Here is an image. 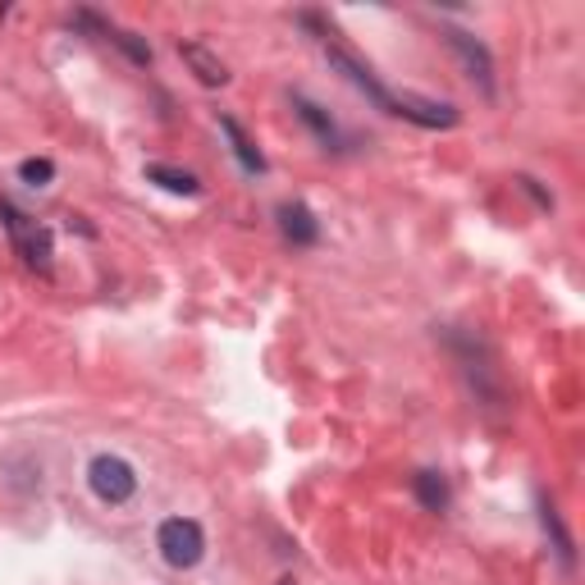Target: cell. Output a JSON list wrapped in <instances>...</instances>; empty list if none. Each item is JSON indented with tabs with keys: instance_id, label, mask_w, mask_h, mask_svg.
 <instances>
[{
	"instance_id": "cell-1",
	"label": "cell",
	"mask_w": 585,
	"mask_h": 585,
	"mask_svg": "<svg viewBox=\"0 0 585 585\" xmlns=\"http://www.w3.org/2000/svg\"><path fill=\"white\" fill-rule=\"evenodd\" d=\"M325 55L334 65H339L361 92H367L380 110H389V115H403V120H412V124H426V128H453L458 124V110L453 105H435V101H416V97H389L380 82H375V74H371V65H361L352 50H344L339 42H329V33H325Z\"/></svg>"
},
{
	"instance_id": "cell-2",
	"label": "cell",
	"mask_w": 585,
	"mask_h": 585,
	"mask_svg": "<svg viewBox=\"0 0 585 585\" xmlns=\"http://www.w3.org/2000/svg\"><path fill=\"white\" fill-rule=\"evenodd\" d=\"M156 544H160L170 567H198L202 553H206V531L192 517H170V521H160Z\"/></svg>"
},
{
	"instance_id": "cell-3",
	"label": "cell",
	"mask_w": 585,
	"mask_h": 585,
	"mask_svg": "<svg viewBox=\"0 0 585 585\" xmlns=\"http://www.w3.org/2000/svg\"><path fill=\"white\" fill-rule=\"evenodd\" d=\"M88 485H92V494L101 498V504H128L133 490H137V476H133V466L124 458L101 453L88 466Z\"/></svg>"
},
{
	"instance_id": "cell-4",
	"label": "cell",
	"mask_w": 585,
	"mask_h": 585,
	"mask_svg": "<svg viewBox=\"0 0 585 585\" xmlns=\"http://www.w3.org/2000/svg\"><path fill=\"white\" fill-rule=\"evenodd\" d=\"M0 211H5V225L14 234V247L23 252V261L33 266V270H42V274H50V229H42L37 220H27L10 202H0Z\"/></svg>"
},
{
	"instance_id": "cell-5",
	"label": "cell",
	"mask_w": 585,
	"mask_h": 585,
	"mask_svg": "<svg viewBox=\"0 0 585 585\" xmlns=\"http://www.w3.org/2000/svg\"><path fill=\"white\" fill-rule=\"evenodd\" d=\"M449 46H453V50L462 55V69H466V74H471V78H476V82H481V88L490 92V88H494V78H490V74H494V65H490V50H485V46H481L476 37H466V33H458V27H449Z\"/></svg>"
},
{
	"instance_id": "cell-6",
	"label": "cell",
	"mask_w": 585,
	"mask_h": 585,
	"mask_svg": "<svg viewBox=\"0 0 585 585\" xmlns=\"http://www.w3.org/2000/svg\"><path fill=\"white\" fill-rule=\"evenodd\" d=\"M280 229L297 243V247H312L316 238H320V229H316V215L312 211H306V206H280Z\"/></svg>"
},
{
	"instance_id": "cell-7",
	"label": "cell",
	"mask_w": 585,
	"mask_h": 585,
	"mask_svg": "<svg viewBox=\"0 0 585 585\" xmlns=\"http://www.w3.org/2000/svg\"><path fill=\"white\" fill-rule=\"evenodd\" d=\"M183 60H188L192 69H198V78L206 82V88H220V82H229V69L220 65V60H215V55H211L202 42H188V46H183Z\"/></svg>"
},
{
	"instance_id": "cell-8",
	"label": "cell",
	"mask_w": 585,
	"mask_h": 585,
	"mask_svg": "<svg viewBox=\"0 0 585 585\" xmlns=\"http://www.w3.org/2000/svg\"><path fill=\"white\" fill-rule=\"evenodd\" d=\"M147 179L160 183L165 192H183V198H198V192H202V183L192 179L188 170H175V165H147Z\"/></svg>"
},
{
	"instance_id": "cell-9",
	"label": "cell",
	"mask_w": 585,
	"mask_h": 585,
	"mask_svg": "<svg viewBox=\"0 0 585 585\" xmlns=\"http://www.w3.org/2000/svg\"><path fill=\"white\" fill-rule=\"evenodd\" d=\"M416 498H421L430 513H443L449 508V481H443L439 471H421V476H416Z\"/></svg>"
},
{
	"instance_id": "cell-10",
	"label": "cell",
	"mask_w": 585,
	"mask_h": 585,
	"mask_svg": "<svg viewBox=\"0 0 585 585\" xmlns=\"http://www.w3.org/2000/svg\"><path fill=\"white\" fill-rule=\"evenodd\" d=\"M220 128H225V133L234 137V156L243 160V170H252V175H261V170H266V156H261V151H257L252 143H247V133L238 128V120H229V115H225V120H220Z\"/></svg>"
},
{
	"instance_id": "cell-11",
	"label": "cell",
	"mask_w": 585,
	"mask_h": 585,
	"mask_svg": "<svg viewBox=\"0 0 585 585\" xmlns=\"http://www.w3.org/2000/svg\"><path fill=\"white\" fill-rule=\"evenodd\" d=\"M297 115H302L306 124L316 128V137H320L325 147H334V143H339V133H334V124H329V120L320 115V105H312V101H302V97H297Z\"/></svg>"
},
{
	"instance_id": "cell-12",
	"label": "cell",
	"mask_w": 585,
	"mask_h": 585,
	"mask_svg": "<svg viewBox=\"0 0 585 585\" xmlns=\"http://www.w3.org/2000/svg\"><path fill=\"white\" fill-rule=\"evenodd\" d=\"M19 179H23L27 188H46V183L55 179V165H50L46 156H33V160H23V165H19Z\"/></svg>"
}]
</instances>
